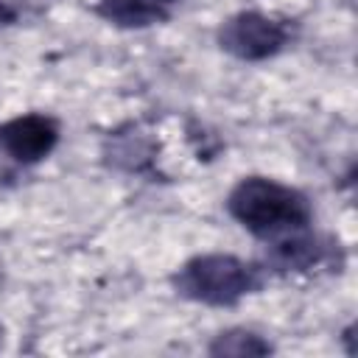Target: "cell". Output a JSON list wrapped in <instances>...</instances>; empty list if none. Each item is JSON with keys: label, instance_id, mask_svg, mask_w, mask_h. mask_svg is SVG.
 Masks as SVG:
<instances>
[{"label": "cell", "instance_id": "6da1fadb", "mask_svg": "<svg viewBox=\"0 0 358 358\" xmlns=\"http://www.w3.org/2000/svg\"><path fill=\"white\" fill-rule=\"evenodd\" d=\"M229 215L257 238H282L308 229L313 207L308 196L268 176H246L227 196Z\"/></svg>", "mask_w": 358, "mask_h": 358}, {"label": "cell", "instance_id": "7a4b0ae2", "mask_svg": "<svg viewBox=\"0 0 358 358\" xmlns=\"http://www.w3.org/2000/svg\"><path fill=\"white\" fill-rule=\"evenodd\" d=\"M176 294L185 299L210 305V308H232L249 294H257L266 282V268L235 257V255H196L182 263L171 277Z\"/></svg>", "mask_w": 358, "mask_h": 358}, {"label": "cell", "instance_id": "3957f363", "mask_svg": "<svg viewBox=\"0 0 358 358\" xmlns=\"http://www.w3.org/2000/svg\"><path fill=\"white\" fill-rule=\"evenodd\" d=\"M221 50H227L229 56L241 59V62H263L271 59L277 53H282L291 39V22L257 8L249 11H238L232 17H227L215 34Z\"/></svg>", "mask_w": 358, "mask_h": 358}, {"label": "cell", "instance_id": "277c9868", "mask_svg": "<svg viewBox=\"0 0 358 358\" xmlns=\"http://www.w3.org/2000/svg\"><path fill=\"white\" fill-rule=\"evenodd\" d=\"M59 120L42 112L17 115L0 123V148L20 165L42 162L59 145Z\"/></svg>", "mask_w": 358, "mask_h": 358}, {"label": "cell", "instance_id": "5b68a950", "mask_svg": "<svg viewBox=\"0 0 358 358\" xmlns=\"http://www.w3.org/2000/svg\"><path fill=\"white\" fill-rule=\"evenodd\" d=\"M274 241L277 243L268 252V268H277V271L319 268L333 257V246H336L333 241L310 235L308 229H299V232H291V235H282Z\"/></svg>", "mask_w": 358, "mask_h": 358}, {"label": "cell", "instance_id": "8992f818", "mask_svg": "<svg viewBox=\"0 0 358 358\" xmlns=\"http://www.w3.org/2000/svg\"><path fill=\"white\" fill-rule=\"evenodd\" d=\"M179 0H95V14L109 25L140 31L165 22Z\"/></svg>", "mask_w": 358, "mask_h": 358}, {"label": "cell", "instance_id": "52a82bcc", "mask_svg": "<svg viewBox=\"0 0 358 358\" xmlns=\"http://www.w3.org/2000/svg\"><path fill=\"white\" fill-rule=\"evenodd\" d=\"M106 157L112 165L123 168V171H131V173H145L148 165H151V143L145 134H140L134 126L129 131H115L109 137V145H106Z\"/></svg>", "mask_w": 358, "mask_h": 358}, {"label": "cell", "instance_id": "ba28073f", "mask_svg": "<svg viewBox=\"0 0 358 358\" xmlns=\"http://www.w3.org/2000/svg\"><path fill=\"white\" fill-rule=\"evenodd\" d=\"M210 355L221 358V355H232V358H246V355H271L274 347L268 338H263L260 333L255 330H246V327H229L224 333H218L210 347H207Z\"/></svg>", "mask_w": 358, "mask_h": 358}, {"label": "cell", "instance_id": "9c48e42d", "mask_svg": "<svg viewBox=\"0 0 358 358\" xmlns=\"http://www.w3.org/2000/svg\"><path fill=\"white\" fill-rule=\"evenodd\" d=\"M14 22H17V8L8 0H0V28L14 25Z\"/></svg>", "mask_w": 358, "mask_h": 358}, {"label": "cell", "instance_id": "30bf717a", "mask_svg": "<svg viewBox=\"0 0 358 358\" xmlns=\"http://www.w3.org/2000/svg\"><path fill=\"white\" fill-rule=\"evenodd\" d=\"M0 344H3V324H0Z\"/></svg>", "mask_w": 358, "mask_h": 358}]
</instances>
